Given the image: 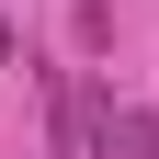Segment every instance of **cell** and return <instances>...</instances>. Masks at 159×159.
Instances as JSON below:
<instances>
[{
	"label": "cell",
	"mask_w": 159,
	"mask_h": 159,
	"mask_svg": "<svg viewBox=\"0 0 159 159\" xmlns=\"http://www.w3.org/2000/svg\"><path fill=\"white\" fill-rule=\"evenodd\" d=\"M102 159H159V114H114V125H102Z\"/></svg>",
	"instance_id": "cell-1"
}]
</instances>
